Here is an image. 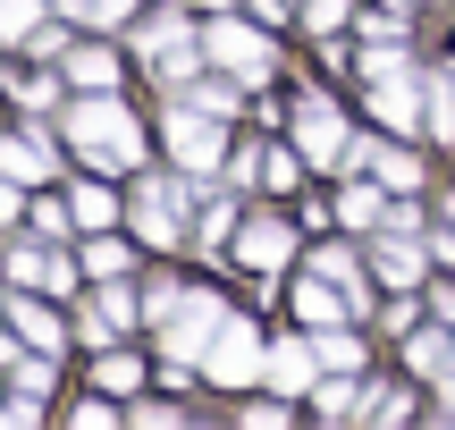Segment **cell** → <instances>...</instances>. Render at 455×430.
Instances as JSON below:
<instances>
[{
  "label": "cell",
  "instance_id": "cell-15",
  "mask_svg": "<svg viewBox=\"0 0 455 430\" xmlns=\"http://www.w3.org/2000/svg\"><path fill=\"white\" fill-rule=\"evenodd\" d=\"M93 380L110 388V397H127V388L144 380V363H135V354H118V346H110V354H101V363H93Z\"/></svg>",
  "mask_w": 455,
  "mask_h": 430
},
{
  "label": "cell",
  "instance_id": "cell-1",
  "mask_svg": "<svg viewBox=\"0 0 455 430\" xmlns=\"http://www.w3.org/2000/svg\"><path fill=\"white\" fill-rule=\"evenodd\" d=\"M68 135H76L84 152H93L101 169H127V161H144V127H135L118 101H76L68 110Z\"/></svg>",
  "mask_w": 455,
  "mask_h": 430
},
{
  "label": "cell",
  "instance_id": "cell-5",
  "mask_svg": "<svg viewBox=\"0 0 455 430\" xmlns=\"http://www.w3.org/2000/svg\"><path fill=\"white\" fill-rule=\"evenodd\" d=\"M295 144H304V161L346 169V127H338V110H329V101H304V110H295Z\"/></svg>",
  "mask_w": 455,
  "mask_h": 430
},
{
  "label": "cell",
  "instance_id": "cell-12",
  "mask_svg": "<svg viewBox=\"0 0 455 430\" xmlns=\"http://www.w3.org/2000/svg\"><path fill=\"white\" fill-rule=\"evenodd\" d=\"M9 321H17V338H26V346L60 354V313H43V304H9Z\"/></svg>",
  "mask_w": 455,
  "mask_h": 430
},
{
  "label": "cell",
  "instance_id": "cell-9",
  "mask_svg": "<svg viewBox=\"0 0 455 430\" xmlns=\"http://www.w3.org/2000/svg\"><path fill=\"white\" fill-rule=\"evenodd\" d=\"M295 313H304L312 330H338V321H346V296L329 287V270H321V279H304V287H295Z\"/></svg>",
  "mask_w": 455,
  "mask_h": 430
},
{
  "label": "cell",
  "instance_id": "cell-11",
  "mask_svg": "<svg viewBox=\"0 0 455 430\" xmlns=\"http://www.w3.org/2000/svg\"><path fill=\"white\" fill-rule=\"evenodd\" d=\"M135 228H144V245H178V228H169V186H144V195H135Z\"/></svg>",
  "mask_w": 455,
  "mask_h": 430
},
{
  "label": "cell",
  "instance_id": "cell-24",
  "mask_svg": "<svg viewBox=\"0 0 455 430\" xmlns=\"http://www.w3.org/2000/svg\"><path fill=\"white\" fill-rule=\"evenodd\" d=\"M346 219H355V228H371V219H388V211H379L371 186H355V195H346Z\"/></svg>",
  "mask_w": 455,
  "mask_h": 430
},
{
  "label": "cell",
  "instance_id": "cell-25",
  "mask_svg": "<svg viewBox=\"0 0 455 430\" xmlns=\"http://www.w3.org/2000/svg\"><path fill=\"white\" fill-rule=\"evenodd\" d=\"M430 127L455 135V84H430Z\"/></svg>",
  "mask_w": 455,
  "mask_h": 430
},
{
  "label": "cell",
  "instance_id": "cell-13",
  "mask_svg": "<svg viewBox=\"0 0 455 430\" xmlns=\"http://www.w3.org/2000/svg\"><path fill=\"white\" fill-rule=\"evenodd\" d=\"M127 321H135V296H127V287H101V296H93V338H110V330H127Z\"/></svg>",
  "mask_w": 455,
  "mask_h": 430
},
{
  "label": "cell",
  "instance_id": "cell-20",
  "mask_svg": "<svg viewBox=\"0 0 455 430\" xmlns=\"http://www.w3.org/2000/svg\"><path fill=\"white\" fill-rule=\"evenodd\" d=\"M68 76H76V84H110L118 60H110V51H76V68H68Z\"/></svg>",
  "mask_w": 455,
  "mask_h": 430
},
{
  "label": "cell",
  "instance_id": "cell-28",
  "mask_svg": "<svg viewBox=\"0 0 455 430\" xmlns=\"http://www.w3.org/2000/svg\"><path fill=\"white\" fill-rule=\"evenodd\" d=\"M0 219H17V195H9V178H0Z\"/></svg>",
  "mask_w": 455,
  "mask_h": 430
},
{
  "label": "cell",
  "instance_id": "cell-16",
  "mask_svg": "<svg viewBox=\"0 0 455 430\" xmlns=\"http://www.w3.org/2000/svg\"><path fill=\"white\" fill-rule=\"evenodd\" d=\"M312 354H321V371H355V363H363V346H355L346 330H329V338H321Z\"/></svg>",
  "mask_w": 455,
  "mask_h": 430
},
{
  "label": "cell",
  "instance_id": "cell-19",
  "mask_svg": "<svg viewBox=\"0 0 455 430\" xmlns=\"http://www.w3.org/2000/svg\"><path fill=\"white\" fill-rule=\"evenodd\" d=\"M84 270H93V279H127V245H110V236H101V245L84 253Z\"/></svg>",
  "mask_w": 455,
  "mask_h": 430
},
{
  "label": "cell",
  "instance_id": "cell-18",
  "mask_svg": "<svg viewBox=\"0 0 455 430\" xmlns=\"http://www.w3.org/2000/svg\"><path fill=\"white\" fill-rule=\"evenodd\" d=\"M43 152H34V144H0V178H43Z\"/></svg>",
  "mask_w": 455,
  "mask_h": 430
},
{
  "label": "cell",
  "instance_id": "cell-3",
  "mask_svg": "<svg viewBox=\"0 0 455 430\" xmlns=\"http://www.w3.org/2000/svg\"><path fill=\"white\" fill-rule=\"evenodd\" d=\"M261 363H270V346L253 338V321H220V338L203 346V371H212L220 388H253Z\"/></svg>",
  "mask_w": 455,
  "mask_h": 430
},
{
  "label": "cell",
  "instance_id": "cell-27",
  "mask_svg": "<svg viewBox=\"0 0 455 430\" xmlns=\"http://www.w3.org/2000/svg\"><path fill=\"white\" fill-rule=\"evenodd\" d=\"M195 110L220 118V110H236V93H228V84H195Z\"/></svg>",
  "mask_w": 455,
  "mask_h": 430
},
{
  "label": "cell",
  "instance_id": "cell-2",
  "mask_svg": "<svg viewBox=\"0 0 455 430\" xmlns=\"http://www.w3.org/2000/svg\"><path fill=\"white\" fill-rule=\"evenodd\" d=\"M220 321H228V313H220L212 287H186V296H178V313H169V354H161L169 380H186V371L203 363V346L220 338Z\"/></svg>",
  "mask_w": 455,
  "mask_h": 430
},
{
  "label": "cell",
  "instance_id": "cell-22",
  "mask_svg": "<svg viewBox=\"0 0 455 430\" xmlns=\"http://www.w3.org/2000/svg\"><path fill=\"white\" fill-rule=\"evenodd\" d=\"M76 228H110V195H101V186L76 195Z\"/></svg>",
  "mask_w": 455,
  "mask_h": 430
},
{
  "label": "cell",
  "instance_id": "cell-21",
  "mask_svg": "<svg viewBox=\"0 0 455 430\" xmlns=\"http://www.w3.org/2000/svg\"><path fill=\"white\" fill-rule=\"evenodd\" d=\"M447 354H455V346H447V338H413V371H430V380H439V371H455V363H447Z\"/></svg>",
  "mask_w": 455,
  "mask_h": 430
},
{
  "label": "cell",
  "instance_id": "cell-23",
  "mask_svg": "<svg viewBox=\"0 0 455 430\" xmlns=\"http://www.w3.org/2000/svg\"><path fill=\"white\" fill-rule=\"evenodd\" d=\"M76 9L93 17V26H127V17H135V0H76Z\"/></svg>",
  "mask_w": 455,
  "mask_h": 430
},
{
  "label": "cell",
  "instance_id": "cell-4",
  "mask_svg": "<svg viewBox=\"0 0 455 430\" xmlns=\"http://www.w3.org/2000/svg\"><path fill=\"white\" fill-rule=\"evenodd\" d=\"M203 51H212L220 68H236V76H270V43H261L253 26H236V17H212V26H203Z\"/></svg>",
  "mask_w": 455,
  "mask_h": 430
},
{
  "label": "cell",
  "instance_id": "cell-10",
  "mask_svg": "<svg viewBox=\"0 0 455 430\" xmlns=\"http://www.w3.org/2000/svg\"><path fill=\"white\" fill-rule=\"evenodd\" d=\"M287 245H295V228H278V219H253V228H244V262H253V270H278V262H287Z\"/></svg>",
  "mask_w": 455,
  "mask_h": 430
},
{
  "label": "cell",
  "instance_id": "cell-6",
  "mask_svg": "<svg viewBox=\"0 0 455 430\" xmlns=\"http://www.w3.org/2000/svg\"><path fill=\"white\" fill-rule=\"evenodd\" d=\"M169 152H178V161L203 178V169L220 161V127H212V110H186V101H178V110H169Z\"/></svg>",
  "mask_w": 455,
  "mask_h": 430
},
{
  "label": "cell",
  "instance_id": "cell-26",
  "mask_svg": "<svg viewBox=\"0 0 455 430\" xmlns=\"http://www.w3.org/2000/svg\"><path fill=\"white\" fill-rule=\"evenodd\" d=\"M338 17H346V0H312V9H304V26H312V34H329Z\"/></svg>",
  "mask_w": 455,
  "mask_h": 430
},
{
  "label": "cell",
  "instance_id": "cell-7",
  "mask_svg": "<svg viewBox=\"0 0 455 430\" xmlns=\"http://www.w3.org/2000/svg\"><path fill=\"white\" fill-rule=\"evenodd\" d=\"M312 371H321V354H312L304 338H287V346H270V363H261V380H270L278 397H295V388H312Z\"/></svg>",
  "mask_w": 455,
  "mask_h": 430
},
{
  "label": "cell",
  "instance_id": "cell-17",
  "mask_svg": "<svg viewBox=\"0 0 455 430\" xmlns=\"http://www.w3.org/2000/svg\"><path fill=\"white\" fill-rule=\"evenodd\" d=\"M34 26H43L34 0H0V43H17V34H34Z\"/></svg>",
  "mask_w": 455,
  "mask_h": 430
},
{
  "label": "cell",
  "instance_id": "cell-14",
  "mask_svg": "<svg viewBox=\"0 0 455 430\" xmlns=\"http://www.w3.org/2000/svg\"><path fill=\"white\" fill-rule=\"evenodd\" d=\"M379 279H396V287H413V279H422V253H413L405 236H388V245H379Z\"/></svg>",
  "mask_w": 455,
  "mask_h": 430
},
{
  "label": "cell",
  "instance_id": "cell-8",
  "mask_svg": "<svg viewBox=\"0 0 455 430\" xmlns=\"http://www.w3.org/2000/svg\"><path fill=\"white\" fill-rule=\"evenodd\" d=\"M144 60L161 68L169 84H178L186 68H195V43H186V26H152V34H144Z\"/></svg>",
  "mask_w": 455,
  "mask_h": 430
}]
</instances>
